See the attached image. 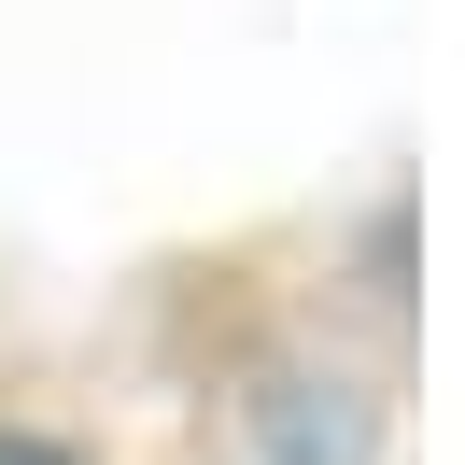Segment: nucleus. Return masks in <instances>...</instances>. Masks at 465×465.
I'll return each mask as SVG.
<instances>
[{
	"label": "nucleus",
	"instance_id": "nucleus-1",
	"mask_svg": "<svg viewBox=\"0 0 465 465\" xmlns=\"http://www.w3.org/2000/svg\"><path fill=\"white\" fill-rule=\"evenodd\" d=\"M0 465H71V451H43V437H0Z\"/></svg>",
	"mask_w": 465,
	"mask_h": 465
}]
</instances>
